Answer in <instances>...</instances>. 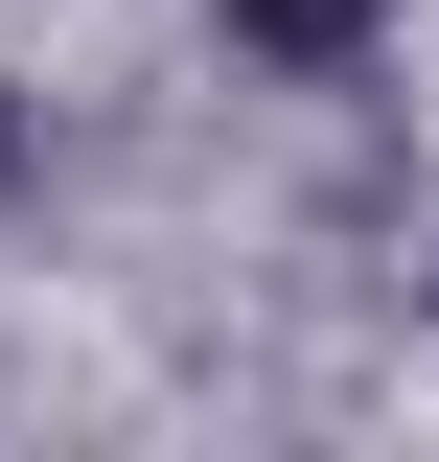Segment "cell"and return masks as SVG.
Here are the masks:
<instances>
[{"label":"cell","mask_w":439,"mask_h":462,"mask_svg":"<svg viewBox=\"0 0 439 462\" xmlns=\"http://www.w3.org/2000/svg\"><path fill=\"white\" fill-rule=\"evenodd\" d=\"M231 47H255V69H347V47H370V0H231Z\"/></svg>","instance_id":"6da1fadb"}]
</instances>
